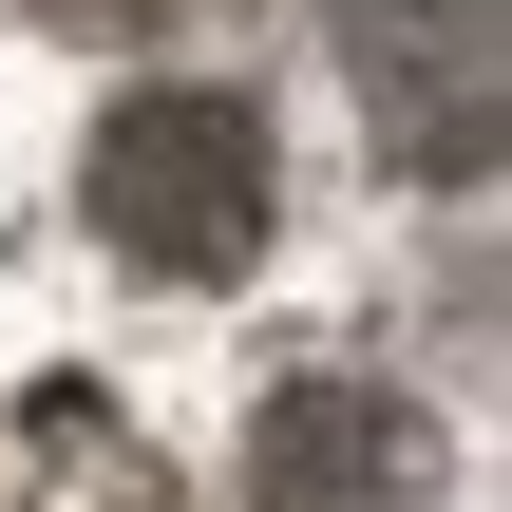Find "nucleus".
Here are the masks:
<instances>
[{
    "label": "nucleus",
    "instance_id": "1",
    "mask_svg": "<svg viewBox=\"0 0 512 512\" xmlns=\"http://www.w3.org/2000/svg\"><path fill=\"white\" fill-rule=\"evenodd\" d=\"M95 228L152 266V285H228L247 247H266V209H285V152H266V95H228V76H152V95H114L95 114Z\"/></svg>",
    "mask_w": 512,
    "mask_h": 512
},
{
    "label": "nucleus",
    "instance_id": "2",
    "mask_svg": "<svg viewBox=\"0 0 512 512\" xmlns=\"http://www.w3.org/2000/svg\"><path fill=\"white\" fill-rule=\"evenodd\" d=\"M247 512H437V418L399 380H285L247 437Z\"/></svg>",
    "mask_w": 512,
    "mask_h": 512
},
{
    "label": "nucleus",
    "instance_id": "3",
    "mask_svg": "<svg viewBox=\"0 0 512 512\" xmlns=\"http://www.w3.org/2000/svg\"><path fill=\"white\" fill-rule=\"evenodd\" d=\"M361 95H380V152L475 171L494 152V0H380L361 19Z\"/></svg>",
    "mask_w": 512,
    "mask_h": 512
},
{
    "label": "nucleus",
    "instance_id": "4",
    "mask_svg": "<svg viewBox=\"0 0 512 512\" xmlns=\"http://www.w3.org/2000/svg\"><path fill=\"white\" fill-rule=\"evenodd\" d=\"M38 19H57V38H171L190 0H38Z\"/></svg>",
    "mask_w": 512,
    "mask_h": 512
}]
</instances>
